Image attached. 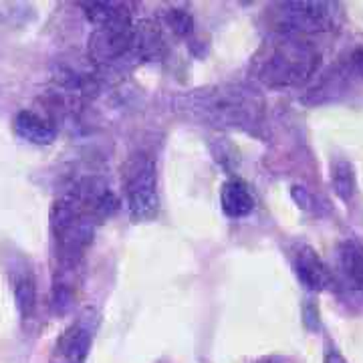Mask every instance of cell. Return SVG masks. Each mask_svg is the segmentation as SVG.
Here are the masks:
<instances>
[{
    "instance_id": "obj_1",
    "label": "cell",
    "mask_w": 363,
    "mask_h": 363,
    "mask_svg": "<svg viewBox=\"0 0 363 363\" xmlns=\"http://www.w3.org/2000/svg\"><path fill=\"white\" fill-rule=\"evenodd\" d=\"M117 210V198L99 178L75 182L51 208V234L59 269H75L91 247L99 220Z\"/></svg>"
},
{
    "instance_id": "obj_2",
    "label": "cell",
    "mask_w": 363,
    "mask_h": 363,
    "mask_svg": "<svg viewBox=\"0 0 363 363\" xmlns=\"http://www.w3.org/2000/svg\"><path fill=\"white\" fill-rule=\"evenodd\" d=\"M319 59L317 47L305 37L274 35L262 45L252 69L260 83L272 89H291L311 77Z\"/></svg>"
},
{
    "instance_id": "obj_3",
    "label": "cell",
    "mask_w": 363,
    "mask_h": 363,
    "mask_svg": "<svg viewBox=\"0 0 363 363\" xmlns=\"http://www.w3.org/2000/svg\"><path fill=\"white\" fill-rule=\"evenodd\" d=\"M182 107L196 119L216 128H257L262 117V99L255 89L242 85H222L192 91L182 99Z\"/></svg>"
},
{
    "instance_id": "obj_4",
    "label": "cell",
    "mask_w": 363,
    "mask_h": 363,
    "mask_svg": "<svg viewBox=\"0 0 363 363\" xmlns=\"http://www.w3.org/2000/svg\"><path fill=\"white\" fill-rule=\"evenodd\" d=\"M121 190L135 218H152L160 208L156 160L145 152L128 157L121 169Z\"/></svg>"
},
{
    "instance_id": "obj_5",
    "label": "cell",
    "mask_w": 363,
    "mask_h": 363,
    "mask_svg": "<svg viewBox=\"0 0 363 363\" xmlns=\"http://www.w3.org/2000/svg\"><path fill=\"white\" fill-rule=\"evenodd\" d=\"M271 9V25L277 35L305 37L337 26L339 6L331 2H279Z\"/></svg>"
},
{
    "instance_id": "obj_6",
    "label": "cell",
    "mask_w": 363,
    "mask_h": 363,
    "mask_svg": "<svg viewBox=\"0 0 363 363\" xmlns=\"http://www.w3.org/2000/svg\"><path fill=\"white\" fill-rule=\"evenodd\" d=\"M130 51H135V28L131 21L95 26L89 39V59L95 65L116 63Z\"/></svg>"
},
{
    "instance_id": "obj_7",
    "label": "cell",
    "mask_w": 363,
    "mask_h": 363,
    "mask_svg": "<svg viewBox=\"0 0 363 363\" xmlns=\"http://www.w3.org/2000/svg\"><path fill=\"white\" fill-rule=\"evenodd\" d=\"M93 347V329L85 321H75L59 335L52 362L55 363H85Z\"/></svg>"
},
{
    "instance_id": "obj_8",
    "label": "cell",
    "mask_w": 363,
    "mask_h": 363,
    "mask_svg": "<svg viewBox=\"0 0 363 363\" xmlns=\"http://www.w3.org/2000/svg\"><path fill=\"white\" fill-rule=\"evenodd\" d=\"M14 133L28 143L49 145L57 140V123L52 117L39 113L35 109H23L14 117Z\"/></svg>"
},
{
    "instance_id": "obj_9",
    "label": "cell",
    "mask_w": 363,
    "mask_h": 363,
    "mask_svg": "<svg viewBox=\"0 0 363 363\" xmlns=\"http://www.w3.org/2000/svg\"><path fill=\"white\" fill-rule=\"evenodd\" d=\"M11 283L16 307L23 321H30L37 309V285H35V272L28 262H16L11 271Z\"/></svg>"
},
{
    "instance_id": "obj_10",
    "label": "cell",
    "mask_w": 363,
    "mask_h": 363,
    "mask_svg": "<svg viewBox=\"0 0 363 363\" xmlns=\"http://www.w3.org/2000/svg\"><path fill=\"white\" fill-rule=\"evenodd\" d=\"M295 271H297L298 281L311 291H323L333 283L331 271L309 247H303L295 255Z\"/></svg>"
},
{
    "instance_id": "obj_11",
    "label": "cell",
    "mask_w": 363,
    "mask_h": 363,
    "mask_svg": "<svg viewBox=\"0 0 363 363\" xmlns=\"http://www.w3.org/2000/svg\"><path fill=\"white\" fill-rule=\"evenodd\" d=\"M222 210L230 218H245L255 210V196L247 182L230 180L222 188Z\"/></svg>"
},
{
    "instance_id": "obj_12",
    "label": "cell",
    "mask_w": 363,
    "mask_h": 363,
    "mask_svg": "<svg viewBox=\"0 0 363 363\" xmlns=\"http://www.w3.org/2000/svg\"><path fill=\"white\" fill-rule=\"evenodd\" d=\"M81 9L95 26L117 25L131 21L130 4L125 2H83Z\"/></svg>"
},
{
    "instance_id": "obj_13",
    "label": "cell",
    "mask_w": 363,
    "mask_h": 363,
    "mask_svg": "<svg viewBox=\"0 0 363 363\" xmlns=\"http://www.w3.org/2000/svg\"><path fill=\"white\" fill-rule=\"evenodd\" d=\"M341 271L345 274V279L350 281V285L363 293V247L359 242H345L341 247Z\"/></svg>"
},
{
    "instance_id": "obj_14",
    "label": "cell",
    "mask_w": 363,
    "mask_h": 363,
    "mask_svg": "<svg viewBox=\"0 0 363 363\" xmlns=\"http://www.w3.org/2000/svg\"><path fill=\"white\" fill-rule=\"evenodd\" d=\"M333 186H335V192L341 198H350L353 194V169L347 162H337L335 168H333Z\"/></svg>"
},
{
    "instance_id": "obj_15",
    "label": "cell",
    "mask_w": 363,
    "mask_h": 363,
    "mask_svg": "<svg viewBox=\"0 0 363 363\" xmlns=\"http://www.w3.org/2000/svg\"><path fill=\"white\" fill-rule=\"evenodd\" d=\"M325 363H347L343 359V355H339L337 351H331L329 355H327V362Z\"/></svg>"
},
{
    "instance_id": "obj_16",
    "label": "cell",
    "mask_w": 363,
    "mask_h": 363,
    "mask_svg": "<svg viewBox=\"0 0 363 363\" xmlns=\"http://www.w3.org/2000/svg\"><path fill=\"white\" fill-rule=\"evenodd\" d=\"M262 363H277V362H262Z\"/></svg>"
}]
</instances>
